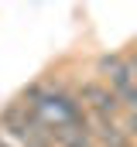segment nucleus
I'll return each mask as SVG.
<instances>
[{
  "instance_id": "f257e3e1",
  "label": "nucleus",
  "mask_w": 137,
  "mask_h": 147,
  "mask_svg": "<svg viewBox=\"0 0 137 147\" xmlns=\"http://www.w3.org/2000/svg\"><path fill=\"white\" fill-rule=\"evenodd\" d=\"M24 99H28V110L38 116V123H41L45 130H58V127L82 123V120H86V116H82V106H79L72 96L58 92V89L31 86V89L24 92Z\"/></svg>"
},
{
  "instance_id": "f03ea898",
  "label": "nucleus",
  "mask_w": 137,
  "mask_h": 147,
  "mask_svg": "<svg viewBox=\"0 0 137 147\" xmlns=\"http://www.w3.org/2000/svg\"><path fill=\"white\" fill-rule=\"evenodd\" d=\"M96 69H100V75H106L103 82L117 92L120 106L130 110V116H134L137 113V79L130 72V65H127V55H103L96 62Z\"/></svg>"
},
{
  "instance_id": "7ed1b4c3",
  "label": "nucleus",
  "mask_w": 137,
  "mask_h": 147,
  "mask_svg": "<svg viewBox=\"0 0 137 147\" xmlns=\"http://www.w3.org/2000/svg\"><path fill=\"white\" fill-rule=\"evenodd\" d=\"M79 99L89 106V113H93V116H103V120H117V113L123 110V106H120V99H117V92H113L106 82H100V79L82 82Z\"/></svg>"
},
{
  "instance_id": "20e7f679",
  "label": "nucleus",
  "mask_w": 137,
  "mask_h": 147,
  "mask_svg": "<svg viewBox=\"0 0 137 147\" xmlns=\"http://www.w3.org/2000/svg\"><path fill=\"white\" fill-rule=\"evenodd\" d=\"M52 147H96V137L89 130V123H68V127H58L52 130Z\"/></svg>"
},
{
  "instance_id": "39448f33",
  "label": "nucleus",
  "mask_w": 137,
  "mask_h": 147,
  "mask_svg": "<svg viewBox=\"0 0 137 147\" xmlns=\"http://www.w3.org/2000/svg\"><path fill=\"white\" fill-rule=\"evenodd\" d=\"M127 137H137V113L130 116V123H127Z\"/></svg>"
},
{
  "instance_id": "423d86ee",
  "label": "nucleus",
  "mask_w": 137,
  "mask_h": 147,
  "mask_svg": "<svg viewBox=\"0 0 137 147\" xmlns=\"http://www.w3.org/2000/svg\"><path fill=\"white\" fill-rule=\"evenodd\" d=\"M127 65H130V72H134V79H137V51H134V55H127Z\"/></svg>"
},
{
  "instance_id": "0eeeda50",
  "label": "nucleus",
  "mask_w": 137,
  "mask_h": 147,
  "mask_svg": "<svg viewBox=\"0 0 137 147\" xmlns=\"http://www.w3.org/2000/svg\"><path fill=\"white\" fill-rule=\"evenodd\" d=\"M120 147H130V144H120Z\"/></svg>"
},
{
  "instance_id": "6e6552de",
  "label": "nucleus",
  "mask_w": 137,
  "mask_h": 147,
  "mask_svg": "<svg viewBox=\"0 0 137 147\" xmlns=\"http://www.w3.org/2000/svg\"><path fill=\"white\" fill-rule=\"evenodd\" d=\"M0 147H3V144H0Z\"/></svg>"
}]
</instances>
